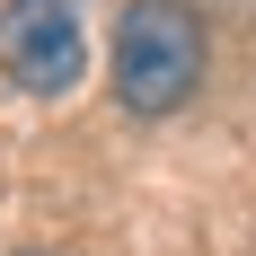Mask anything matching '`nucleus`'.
Segmentation results:
<instances>
[{"label": "nucleus", "instance_id": "nucleus-1", "mask_svg": "<svg viewBox=\"0 0 256 256\" xmlns=\"http://www.w3.org/2000/svg\"><path fill=\"white\" fill-rule=\"evenodd\" d=\"M204 80V9L194 0H124L115 18V98L124 115H177Z\"/></svg>", "mask_w": 256, "mask_h": 256}, {"label": "nucleus", "instance_id": "nucleus-2", "mask_svg": "<svg viewBox=\"0 0 256 256\" xmlns=\"http://www.w3.org/2000/svg\"><path fill=\"white\" fill-rule=\"evenodd\" d=\"M0 71L26 98H62L88 71V18L80 0H0Z\"/></svg>", "mask_w": 256, "mask_h": 256}]
</instances>
